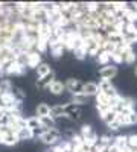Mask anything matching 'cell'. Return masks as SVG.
Returning a JSON list of instances; mask_svg holds the SVG:
<instances>
[{
	"label": "cell",
	"mask_w": 137,
	"mask_h": 152,
	"mask_svg": "<svg viewBox=\"0 0 137 152\" xmlns=\"http://www.w3.org/2000/svg\"><path fill=\"white\" fill-rule=\"evenodd\" d=\"M20 138L15 131H12L9 126H0V145L5 146H15Z\"/></svg>",
	"instance_id": "cell-1"
},
{
	"label": "cell",
	"mask_w": 137,
	"mask_h": 152,
	"mask_svg": "<svg viewBox=\"0 0 137 152\" xmlns=\"http://www.w3.org/2000/svg\"><path fill=\"white\" fill-rule=\"evenodd\" d=\"M40 138V142L47 145V146H53L59 142V138H61V132L59 129L56 128H51V129H44V132L38 137Z\"/></svg>",
	"instance_id": "cell-2"
},
{
	"label": "cell",
	"mask_w": 137,
	"mask_h": 152,
	"mask_svg": "<svg viewBox=\"0 0 137 152\" xmlns=\"http://www.w3.org/2000/svg\"><path fill=\"white\" fill-rule=\"evenodd\" d=\"M113 99H110L107 94H104V93H99L97 96H96V108H97V111H99V114H104L105 111H108V110H111L113 108Z\"/></svg>",
	"instance_id": "cell-3"
},
{
	"label": "cell",
	"mask_w": 137,
	"mask_h": 152,
	"mask_svg": "<svg viewBox=\"0 0 137 152\" xmlns=\"http://www.w3.org/2000/svg\"><path fill=\"white\" fill-rule=\"evenodd\" d=\"M82 116V110L75 105L72 102L66 104V119H70V120H79Z\"/></svg>",
	"instance_id": "cell-4"
},
{
	"label": "cell",
	"mask_w": 137,
	"mask_h": 152,
	"mask_svg": "<svg viewBox=\"0 0 137 152\" xmlns=\"http://www.w3.org/2000/svg\"><path fill=\"white\" fill-rule=\"evenodd\" d=\"M66 90L70 91L72 94H79L84 90V84L79 79H75V78H69L66 81Z\"/></svg>",
	"instance_id": "cell-5"
},
{
	"label": "cell",
	"mask_w": 137,
	"mask_h": 152,
	"mask_svg": "<svg viewBox=\"0 0 137 152\" xmlns=\"http://www.w3.org/2000/svg\"><path fill=\"white\" fill-rule=\"evenodd\" d=\"M117 75V67L116 64H108V66H104L99 70V76L101 79H105V81H111Z\"/></svg>",
	"instance_id": "cell-6"
},
{
	"label": "cell",
	"mask_w": 137,
	"mask_h": 152,
	"mask_svg": "<svg viewBox=\"0 0 137 152\" xmlns=\"http://www.w3.org/2000/svg\"><path fill=\"white\" fill-rule=\"evenodd\" d=\"M55 81H56V79H55V72L52 70L49 75H46V76H43V78H38V79H37L35 87L40 88V90H43V88H49Z\"/></svg>",
	"instance_id": "cell-7"
},
{
	"label": "cell",
	"mask_w": 137,
	"mask_h": 152,
	"mask_svg": "<svg viewBox=\"0 0 137 152\" xmlns=\"http://www.w3.org/2000/svg\"><path fill=\"white\" fill-rule=\"evenodd\" d=\"M117 120L120 122V125L122 126H128V125H134V123H137V113L136 111H133V113H130V114H119V117H117Z\"/></svg>",
	"instance_id": "cell-8"
},
{
	"label": "cell",
	"mask_w": 137,
	"mask_h": 152,
	"mask_svg": "<svg viewBox=\"0 0 137 152\" xmlns=\"http://www.w3.org/2000/svg\"><path fill=\"white\" fill-rule=\"evenodd\" d=\"M117 117H119V113L114 110V108H111V110H108V111H105L104 114H101V119H102V122L108 126V125H111L113 122H116L117 120Z\"/></svg>",
	"instance_id": "cell-9"
},
{
	"label": "cell",
	"mask_w": 137,
	"mask_h": 152,
	"mask_svg": "<svg viewBox=\"0 0 137 152\" xmlns=\"http://www.w3.org/2000/svg\"><path fill=\"white\" fill-rule=\"evenodd\" d=\"M82 93L87 94L89 97L90 96H97L99 93H101V90H99V84H96V82H85Z\"/></svg>",
	"instance_id": "cell-10"
},
{
	"label": "cell",
	"mask_w": 137,
	"mask_h": 152,
	"mask_svg": "<svg viewBox=\"0 0 137 152\" xmlns=\"http://www.w3.org/2000/svg\"><path fill=\"white\" fill-rule=\"evenodd\" d=\"M49 91H51L52 94H55V96H59V94H63L64 91H66V82H61V81H55L51 87L47 88Z\"/></svg>",
	"instance_id": "cell-11"
},
{
	"label": "cell",
	"mask_w": 137,
	"mask_h": 152,
	"mask_svg": "<svg viewBox=\"0 0 137 152\" xmlns=\"http://www.w3.org/2000/svg\"><path fill=\"white\" fill-rule=\"evenodd\" d=\"M51 117H53V119H58V117H64V119H66V104H59V105H55V107H52V111H51Z\"/></svg>",
	"instance_id": "cell-12"
},
{
	"label": "cell",
	"mask_w": 137,
	"mask_h": 152,
	"mask_svg": "<svg viewBox=\"0 0 137 152\" xmlns=\"http://www.w3.org/2000/svg\"><path fill=\"white\" fill-rule=\"evenodd\" d=\"M51 111H52V107H49L47 104H38L35 113H37V117H49L51 116Z\"/></svg>",
	"instance_id": "cell-13"
},
{
	"label": "cell",
	"mask_w": 137,
	"mask_h": 152,
	"mask_svg": "<svg viewBox=\"0 0 137 152\" xmlns=\"http://www.w3.org/2000/svg\"><path fill=\"white\" fill-rule=\"evenodd\" d=\"M26 126H28L29 129H32V131H37V129H41V128H43L40 117H37V116L28 117V119H26Z\"/></svg>",
	"instance_id": "cell-14"
},
{
	"label": "cell",
	"mask_w": 137,
	"mask_h": 152,
	"mask_svg": "<svg viewBox=\"0 0 137 152\" xmlns=\"http://www.w3.org/2000/svg\"><path fill=\"white\" fill-rule=\"evenodd\" d=\"M114 146L119 151H128V135H119L114 138Z\"/></svg>",
	"instance_id": "cell-15"
},
{
	"label": "cell",
	"mask_w": 137,
	"mask_h": 152,
	"mask_svg": "<svg viewBox=\"0 0 137 152\" xmlns=\"http://www.w3.org/2000/svg\"><path fill=\"white\" fill-rule=\"evenodd\" d=\"M41 64L40 62V52H32L28 53V67H38Z\"/></svg>",
	"instance_id": "cell-16"
},
{
	"label": "cell",
	"mask_w": 137,
	"mask_h": 152,
	"mask_svg": "<svg viewBox=\"0 0 137 152\" xmlns=\"http://www.w3.org/2000/svg\"><path fill=\"white\" fill-rule=\"evenodd\" d=\"M17 135H18L20 140H31V138H34V137H35L34 131H32V129H29L28 126H26V128L18 129V131H17Z\"/></svg>",
	"instance_id": "cell-17"
},
{
	"label": "cell",
	"mask_w": 137,
	"mask_h": 152,
	"mask_svg": "<svg viewBox=\"0 0 137 152\" xmlns=\"http://www.w3.org/2000/svg\"><path fill=\"white\" fill-rule=\"evenodd\" d=\"M87 100H89V96H87V94H84V93H79V94H72L70 102L79 107V105H84V104H87Z\"/></svg>",
	"instance_id": "cell-18"
},
{
	"label": "cell",
	"mask_w": 137,
	"mask_h": 152,
	"mask_svg": "<svg viewBox=\"0 0 137 152\" xmlns=\"http://www.w3.org/2000/svg\"><path fill=\"white\" fill-rule=\"evenodd\" d=\"M35 70H37V76H38V78H43V76H46L52 72V69L49 67V64H46V62H41Z\"/></svg>",
	"instance_id": "cell-19"
},
{
	"label": "cell",
	"mask_w": 137,
	"mask_h": 152,
	"mask_svg": "<svg viewBox=\"0 0 137 152\" xmlns=\"http://www.w3.org/2000/svg\"><path fill=\"white\" fill-rule=\"evenodd\" d=\"M41 125H43V128L44 129H51V128H55V119L53 117H41Z\"/></svg>",
	"instance_id": "cell-20"
},
{
	"label": "cell",
	"mask_w": 137,
	"mask_h": 152,
	"mask_svg": "<svg viewBox=\"0 0 137 152\" xmlns=\"http://www.w3.org/2000/svg\"><path fill=\"white\" fill-rule=\"evenodd\" d=\"M73 52H75V56H76L78 59H84V58H85V55H87L84 46H82V47H79V49H76V50H73Z\"/></svg>",
	"instance_id": "cell-21"
},
{
	"label": "cell",
	"mask_w": 137,
	"mask_h": 152,
	"mask_svg": "<svg viewBox=\"0 0 137 152\" xmlns=\"http://www.w3.org/2000/svg\"><path fill=\"white\" fill-rule=\"evenodd\" d=\"M12 94H14V97H15V100H17V102H20V104H21V100H23L24 94L21 93V90H20V88H14V90H12Z\"/></svg>",
	"instance_id": "cell-22"
},
{
	"label": "cell",
	"mask_w": 137,
	"mask_h": 152,
	"mask_svg": "<svg viewBox=\"0 0 137 152\" xmlns=\"http://www.w3.org/2000/svg\"><path fill=\"white\" fill-rule=\"evenodd\" d=\"M108 128H110L111 131H116V129L122 128V125H120V122H119V120H116V122H113L111 125H108Z\"/></svg>",
	"instance_id": "cell-23"
},
{
	"label": "cell",
	"mask_w": 137,
	"mask_h": 152,
	"mask_svg": "<svg viewBox=\"0 0 137 152\" xmlns=\"http://www.w3.org/2000/svg\"><path fill=\"white\" fill-rule=\"evenodd\" d=\"M134 73H136V76H137V66L134 67Z\"/></svg>",
	"instance_id": "cell-24"
}]
</instances>
